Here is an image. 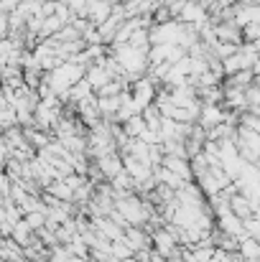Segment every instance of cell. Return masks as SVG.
<instances>
[{"label": "cell", "mask_w": 260, "mask_h": 262, "mask_svg": "<svg viewBox=\"0 0 260 262\" xmlns=\"http://www.w3.org/2000/svg\"><path fill=\"white\" fill-rule=\"evenodd\" d=\"M115 206L120 209V214L125 216V222H128V227H138V224H146L148 222V216H151V209H148V204H143L138 196H120L117 201H115Z\"/></svg>", "instance_id": "6da1fadb"}, {"label": "cell", "mask_w": 260, "mask_h": 262, "mask_svg": "<svg viewBox=\"0 0 260 262\" xmlns=\"http://www.w3.org/2000/svg\"><path fill=\"white\" fill-rule=\"evenodd\" d=\"M87 82L92 84V89H99L107 87L110 82H112V72H110V67H105L102 61L99 64H94V67H89V72H87Z\"/></svg>", "instance_id": "7a4b0ae2"}, {"label": "cell", "mask_w": 260, "mask_h": 262, "mask_svg": "<svg viewBox=\"0 0 260 262\" xmlns=\"http://www.w3.org/2000/svg\"><path fill=\"white\" fill-rule=\"evenodd\" d=\"M230 211H232L235 216H240V219L245 222V219H250V216H253L255 206H253V201H250L248 196H243V193L237 196V193H235V196L230 199Z\"/></svg>", "instance_id": "3957f363"}, {"label": "cell", "mask_w": 260, "mask_h": 262, "mask_svg": "<svg viewBox=\"0 0 260 262\" xmlns=\"http://www.w3.org/2000/svg\"><path fill=\"white\" fill-rule=\"evenodd\" d=\"M125 239H128V245L135 250V255H138L141 250H148V237H146L143 229H138V227H128V229H125Z\"/></svg>", "instance_id": "277c9868"}, {"label": "cell", "mask_w": 260, "mask_h": 262, "mask_svg": "<svg viewBox=\"0 0 260 262\" xmlns=\"http://www.w3.org/2000/svg\"><path fill=\"white\" fill-rule=\"evenodd\" d=\"M240 255H243V260L245 262L260 260V242L258 239H253V237L240 239Z\"/></svg>", "instance_id": "5b68a950"}, {"label": "cell", "mask_w": 260, "mask_h": 262, "mask_svg": "<svg viewBox=\"0 0 260 262\" xmlns=\"http://www.w3.org/2000/svg\"><path fill=\"white\" fill-rule=\"evenodd\" d=\"M46 193L56 196L59 201H74V188H72L67 181H54V183L46 188Z\"/></svg>", "instance_id": "8992f818"}, {"label": "cell", "mask_w": 260, "mask_h": 262, "mask_svg": "<svg viewBox=\"0 0 260 262\" xmlns=\"http://www.w3.org/2000/svg\"><path fill=\"white\" fill-rule=\"evenodd\" d=\"M31 232H33L31 224H28L26 219H21L18 224H13V234H10V237H13L21 247H28V242H31Z\"/></svg>", "instance_id": "52a82bcc"}, {"label": "cell", "mask_w": 260, "mask_h": 262, "mask_svg": "<svg viewBox=\"0 0 260 262\" xmlns=\"http://www.w3.org/2000/svg\"><path fill=\"white\" fill-rule=\"evenodd\" d=\"M67 262H89V260H87V257H77V255H72Z\"/></svg>", "instance_id": "ba28073f"}]
</instances>
